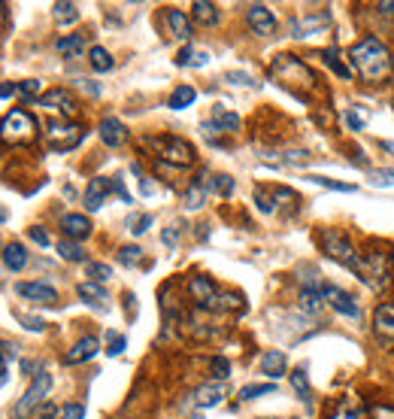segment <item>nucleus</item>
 Listing matches in <instances>:
<instances>
[{
	"mask_svg": "<svg viewBox=\"0 0 394 419\" xmlns=\"http://www.w3.org/2000/svg\"><path fill=\"white\" fill-rule=\"evenodd\" d=\"M349 64L364 82H386L391 73V52L377 36H364L349 49Z\"/></svg>",
	"mask_w": 394,
	"mask_h": 419,
	"instance_id": "f257e3e1",
	"label": "nucleus"
},
{
	"mask_svg": "<svg viewBox=\"0 0 394 419\" xmlns=\"http://www.w3.org/2000/svg\"><path fill=\"white\" fill-rule=\"evenodd\" d=\"M36 137V118L24 109H9V113L0 118V140L3 143H31Z\"/></svg>",
	"mask_w": 394,
	"mask_h": 419,
	"instance_id": "f03ea898",
	"label": "nucleus"
},
{
	"mask_svg": "<svg viewBox=\"0 0 394 419\" xmlns=\"http://www.w3.org/2000/svg\"><path fill=\"white\" fill-rule=\"evenodd\" d=\"M49 392H52V373H45V371L34 373V383L27 386L24 395L18 398V404H15V410H13V416H15V419L34 416L36 410H40V404L45 401V395H49Z\"/></svg>",
	"mask_w": 394,
	"mask_h": 419,
	"instance_id": "7ed1b4c3",
	"label": "nucleus"
},
{
	"mask_svg": "<svg viewBox=\"0 0 394 419\" xmlns=\"http://www.w3.org/2000/svg\"><path fill=\"white\" fill-rule=\"evenodd\" d=\"M146 143H149L152 149L158 152L164 161L176 164V167H188V164L195 161V149H191V143L179 140V137L164 134V137H149V140H146Z\"/></svg>",
	"mask_w": 394,
	"mask_h": 419,
	"instance_id": "20e7f679",
	"label": "nucleus"
},
{
	"mask_svg": "<svg viewBox=\"0 0 394 419\" xmlns=\"http://www.w3.org/2000/svg\"><path fill=\"white\" fill-rule=\"evenodd\" d=\"M45 140H49V149L55 152H70L85 140V131H82V125L73 122H52L49 131H45Z\"/></svg>",
	"mask_w": 394,
	"mask_h": 419,
	"instance_id": "39448f33",
	"label": "nucleus"
},
{
	"mask_svg": "<svg viewBox=\"0 0 394 419\" xmlns=\"http://www.w3.org/2000/svg\"><path fill=\"white\" fill-rule=\"evenodd\" d=\"M355 273H358V277L377 291L388 286V261H386V255L382 252H367Z\"/></svg>",
	"mask_w": 394,
	"mask_h": 419,
	"instance_id": "423d86ee",
	"label": "nucleus"
},
{
	"mask_svg": "<svg viewBox=\"0 0 394 419\" xmlns=\"http://www.w3.org/2000/svg\"><path fill=\"white\" fill-rule=\"evenodd\" d=\"M325 252L331 255L334 261H340L343 268H349V270H358V264H361V255L355 252V246L346 240L343 234H337V231H325Z\"/></svg>",
	"mask_w": 394,
	"mask_h": 419,
	"instance_id": "0eeeda50",
	"label": "nucleus"
},
{
	"mask_svg": "<svg viewBox=\"0 0 394 419\" xmlns=\"http://www.w3.org/2000/svg\"><path fill=\"white\" fill-rule=\"evenodd\" d=\"M328 25H331V13H328V9H322V13L295 15V18H291V22H288V31H291V36H297V40H304V36L322 34Z\"/></svg>",
	"mask_w": 394,
	"mask_h": 419,
	"instance_id": "6e6552de",
	"label": "nucleus"
},
{
	"mask_svg": "<svg viewBox=\"0 0 394 419\" xmlns=\"http://www.w3.org/2000/svg\"><path fill=\"white\" fill-rule=\"evenodd\" d=\"M188 291H191V298H195L200 307H206V310L225 307V304H222L225 298L216 291V286H213V280H209V277H191V282H188Z\"/></svg>",
	"mask_w": 394,
	"mask_h": 419,
	"instance_id": "1a4fd4ad",
	"label": "nucleus"
},
{
	"mask_svg": "<svg viewBox=\"0 0 394 419\" xmlns=\"http://www.w3.org/2000/svg\"><path fill=\"white\" fill-rule=\"evenodd\" d=\"M15 291L24 301H34V304H43V307L58 304V291H55L52 286H45V282H18Z\"/></svg>",
	"mask_w": 394,
	"mask_h": 419,
	"instance_id": "9d476101",
	"label": "nucleus"
},
{
	"mask_svg": "<svg viewBox=\"0 0 394 419\" xmlns=\"http://www.w3.org/2000/svg\"><path fill=\"white\" fill-rule=\"evenodd\" d=\"M43 109H61L64 116H73L76 113V100H73V95L67 88H52V91H45V95H40V100H36Z\"/></svg>",
	"mask_w": 394,
	"mask_h": 419,
	"instance_id": "9b49d317",
	"label": "nucleus"
},
{
	"mask_svg": "<svg viewBox=\"0 0 394 419\" xmlns=\"http://www.w3.org/2000/svg\"><path fill=\"white\" fill-rule=\"evenodd\" d=\"M246 22H249L252 31H255V34H261V36H270L273 31H276V15H273L264 4L249 6V13H246Z\"/></svg>",
	"mask_w": 394,
	"mask_h": 419,
	"instance_id": "f8f14e48",
	"label": "nucleus"
},
{
	"mask_svg": "<svg viewBox=\"0 0 394 419\" xmlns=\"http://www.w3.org/2000/svg\"><path fill=\"white\" fill-rule=\"evenodd\" d=\"M237 128H240V116L231 113V109H225L222 104L213 107V118L204 122L206 134H227V131H237Z\"/></svg>",
	"mask_w": 394,
	"mask_h": 419,
	"instance_id": "ddd939ff",
	"label": "nucleus"
},
{
	"mask_svg": "<svg viewBox=\"0 0 394 419\" xmlns=\"http://www.w3.org/2000/svg\"><path fill=\"white\" fill-rule=\"evenodd\" d=\"M325 291V301L331 304L337 313H343V316H349V319H358V304H355V298L349 295V291H343V289H334V286H322Z\"/></svg>",
	"mask_w": 394,
	"mask_h": 419,
	"instance_id": "4468645a",
	"label": "nucleus"
},
{
	"mask_svg": "<svg viewBox=\"0 0 394 419\" xmlns=\"http://www.w3.org/2000/svg\"><path fill=\"white\" fill-rule=\"evenodd\" d=\"M61 231L67 240H85L91 234V222H88V216H82V213H67L61 219Z\"/></svg>",
	"mask_w": 394,
	"mask_h": 419,
	"instance_id": "2eb2a0df",
	"label": "nucleus"
},
{
	"mask_svg": "<svg viewBox=\"0 0 394 419\" xmlns=\"http://www.w3.org/2000/svg\"><path fill=\"white\" fill-rule=\"evenodd\" d=\"M113 191V179H106V177H94L88 182V188H85V207L94 213V210L104 207V200L106 195Z\"/></svg>",
	"mask_w": 394,
	"mask_h": 419,
	"instance_id": "dca6fc26",
	"label": "nucleus"
},
{
	"mask_svg": "<svg viewBox=\"0 0 394 419\" xmlns=\"http://www.w3.org/2000/svg\"><path fill=\"white\" fill-rule=\"evenodd\" d=\"M325 282H316V280H309L304 289H300V310L304 313H318L325 304V291H322Z\"/></svg>",
	"mask_w": 394,
	"mask_h": 419,
	"instance_id": "f3484780",
	"label": "nucleus"
},
{
	"mask_svg": "<svg viewBox=\"0 0 394 419\" xmlns=\"http://www.w3.org/2000/svg\"><path fill=\"white\" fill-rule=\"evenodd\" d=\"M97 350H100V341L97 337H82V341H76V346L64 355V362L67 364H82V362H91L97 355Z\"/></svg>",
	"mask_w": 394,
	"mask_h": 419,
	"instance_id": "a211bd4d",
	"label": "nucleus"
},
{
	"mask_svg": "<svg viewBox=\"0 0 394 419\" xmlns=\"http://www.w3.org/2000/svg\"><path fill=\"white\" fill-rule=\"evenodd\" d=\"M164 18H167V25H170V34L188 46V40H191V22H188V15L182 13V9H173L170 6L167 13H164Z\"/></svg>",
	"mask_w": 394,
	"mask_h": 419,
	"instance_id": "6ab92c4d",
	"label": "nucleus"
},
{
	"mask_svg": "<svg viewBox=\"0 0 394 419\" xmlns=\"http://www.w3.org/2000/svg\"><path fill=\"white\" fill-rule=\"evenodd\" d=\"M100 140L115 149V146H122V143L127 140V128L118 122V118L109 116V118H104V122H100Z\"/></svg>",
	"mask_w": 394,
	"mask_h": 419,
	"instance_id": "aec40b11",
	"label": "nucleus"
},
{
	"mask_svg": "<svg viewBox=\"0 0 394 419\" xmlns=\"http://www.w3.org/2000/svg\"><path fill=\"white\" fill-rule=\"evenodd\" d=\"M286 371H288V362H286V352L282 350H270L261 355V373H267L270 380H279Z\"/></svg>",
	"mask_w": 394,
	"mask_h": 419,
	"instance_id": "412c9836",
	"label": "nucleus"
},
{
	"mask_svg": "<svg viewBox=\"0 0 394 419\" xmlns=\"http://www.w3.org/2000/svg\"><path fill=\"white\" fill-rule=\"evenodd\" d=\"M373 328H377V334L382 341H394V307L391 304L377 307V313H373Z\"/></svg>",
	"mask_w": 394,
	"mask_h": 419,
	"instance_id": "4be33fe9",
	"label": "nucleus"
},
{
	"mask_svg": "<svg viewBox=\"0 0 394 419\" xmlns=\"http://www.w3.org/2000/svg\"><path fill=\"white\" fill-rule=\"evenodd\" d=\"M222 398H225L222 383H206V386H200L195 392V404L197 407H216V404H222Z\"/></svg>",
	"mask_w": 394,
	"mask_h": 419,
	"instance_id": "5701e85b",
	"label": "nucleus"
},
{
	"mask_svg": "<svg viewBox=\"0 0 394 419\" xmlns=\"http://www.w3.org/2000/svg\"><path fill=\"white\" fill-rule=\"evenodd\" d=\"M206 195H209V188H206V177H197L195 182H191V186L185 188V207L188 210H200L206 204Z\"/></svg>",
	"mask_w": 394,
	"mask_h": 419,
	"instance_id": "b1692460",
	"label": "nucleus"
},
{
	"mask_svg": "<svg viewBox=\"0 0 394 419\" xmlns=\"http://www.w3.org/2000/svg\"><path fill=\"white\" fill-rule=\"evenodd\" d=\"M55 49H58V55H64V58H79L82 49H85V36L67 34V36H61V40L55 43Z\"/></svg>",
	"mask_w": 394,
	"mask_h": 419,
	"instance_id": "393cba45",
	"label": "nucleus"
},
{
	"mask_svg": "<svg viewBox=\"0 0 394 419\" xmlns=\"http://www.w3.org/2000/svg\"><path fill=\"white\" fill-rule=\"evenodd\" d=\"M176 64H179V67H206V64H209V52L195 49V46H185V49H179Z\"/></svg>",
	"mask_w": 394,
	"mask_h": 419,
	"instance_id": "a878e982",
	"label": "nucleus"
},
{
	"mask_svg": "<svg viewBox=\"0 0 394 419\" xmlns=\"http://www.w3.org/2000/svg\"><path fill=\"white\" fill-rule=\"evenodd\" d=\"M76 295L85 301V304H91V307H104L106 289L97 286V282H79V286H76Z\"/></svg>",
	"mask_w": 394,
	"mask_h": 419,
	"instance_id": "bb28decb",
	"label": "nucleus"
},
{
	"mask_svg": "<svg viewBox=\"0 0 394 419\" xmlns=\"http://www.w3.org/2000/svg\"><path fill=\"white\" fill-rule=\"evenodd\" d=\"M191 15H195V22L204 25V27L218 25V6L216 4H204V0H197V4H191Z\"/></svg>",
	"mask_w": 394,
	"mask_h": 419,
	"instance_id": "cd10ccee",
	"label": "nucleus"
},
{
	"mask_svg": "<svg viewBox=\"0 0 394 419\" xmlns=\"http://www.w3.org/2000/svg\"><path fill=\"white\" fill-rule=\"evenodd\" d=\"M206 188L218 198H231L234 195V177H227V173H213V177H206Z\"/></svg>",
	"mask_w": 394,
	"mask_h": 419,
	"instance_id": "c85d7f7f",
	"label": "nucleus"
},
{
	"mask_svg": "<svg viewBox=\"0 0 394 419\" xmlns=\"http://www.w3.org/2000/svg\"><path fill=\"white\" fill-rule=\"evenodd\" d=\"M3 264H6L9 270H15V273L22 270L24 264H27V252H24V246H22V243H9L6 249H3Z\"/></svg>",
	"mask_w": 394,
	"mask_h": 419,
	"instance_id": "c756f323",
	"label": "nucleus"
},
{
	"mask_svg": "<svg viewBox=\"0 0 394 419\" xmlns=\"http://www.w3.org/2000/svg\"><path fill=\"white\" fill-rule=\"evenodd\" d=\"M88 61H91V67H94L97 73H109V70H113V55H109L106 49H104V46H91V49H88Z\"/></svg>",
	"mask_w": 394,
	"mask_h": 419,
	"instance_id": "7c9ffc66",
	"label": "nucleus"
},
{
	"mask_svg": "<svg viewBox=\"0 0 394 419\" xmlns=\"http://www.w3.org/2000/svg\"><path fill=\"white\" fill-rule=\"evenodd\" d=\"M195 97H197V91L191 88V85H179V88H173L167 107H170V109H185V107L195 104Z\"/></svg>",
	"mask_w": 394,
	"mask_h": 419,
	"instance_id": "2f4dec72",
	"label": "nucleus"
},
{
	"mask_svg": "<svg viewBox=\"0 0 394 419\" xmlns=\"http://www.w3.org/2000/svg\"><path fill=\"white\" fill-rule=\"evenodd\" d=\"M52 15H55V22L58 25H70V22H76L79 18V6L70 4V0H61V4L52 6Z\"/></svg>",
	"mask_w": 394,
	"mask_h": 419,
	"instance_id": "473e14b6",
	"label": "nucleus"
},
{
	"mask_svg": "<svg viewBox=\"0 0 394 419\" xmlns=\"http://www.w3.org/2000/svg\"><path fill=\"white\" fill-rule=\"evenodd\" d=\"M58 255L64 261H85V252H82V246L76 243V240H58Z\"/></svg>",
	"mask_w": 394,
	"mask_h": 419,
	"instance_id": "72a5a7b5",
	"label": "nucleus"
},
{
	"mask_svg": "<svg viewBox=\"0 0 394 419\" xmlns=\"http://www.w3.org/2000/svg\"><path fill=\"white\" fill-rule=\"evenodd\" d=\"M85 277H88V282H106L109 277H113V268L109 264H104V261H88L85 264Z\"/></svg>",
	"mask_w": 394,
	"mask_h": 419,
	"instance_id": "f704fd0d",
	"label": "nucleus"
},
{
	"mask_svg": "<svg viewBox=\"0 0 394 419\" xmlns=\"http://www.w3.org/2000/svg\"><path fill=\"white\" fill-rule=\"evenodd\" d=\"M288 377H291V386H295L297 398H300V401H309V377H307V368L291 371Z\"/></svg>",
	"mask_w": 394,
	"mask_h": 419,
	"instance_id": "c9c22d12",
	"label": "nucleus"
},
{
	"mask_svg": "<svg viewBox=\"0 0 394 419\" xmlns=\"http://www.w3.org/2000/svg\"><path fill=\"white\" fill-rule=\"evenodd\" d=\"M273 392H276L273 383H249V386L240 389V401H252V398H258V395H273Z\"/></svg>",
	"mask_w": 394,
	"mask_h": 419,
	"instance_id": "e433bc0d",
	"label": "nucleus"
},
{
	"mask_svg": "<svg viewBox=\"0 0 394 419\" xmlns=\"http://www.w3.org/2000/svg\"><path fill=\"white\" fill-rule=\"evenodd\" d=\"M155 219L149 213H136V216H127V231L131 234H146L152 228Z\"/></svg>",
	"mask_w": 394,
	"mask_h": 419,
	"instance_id": "4c0bfd02",
	"label": "nucleus"
},
{
	"mask_svg": "<svg viewBox=\"0 0 394 419\" xmlns=\"http://www.w3.org/2000/svg\"><path fill=\"white\" fill-rule=\"evenodd\" d=\"M325 64L337 73V76H343V79H349V76H352V70L340 61V55H337V49H328V52H325Z\"/></svg>",
	"mask_w": 394,
	"mask_h": 419,
	"instance_id": "58836bf2",
	"label": "nucleus"
},
{
	"mask_svg": "<svg viewBox=\"0 0 394 419\" xmlns=\"http://www.w3.org/2000/svg\"><path fill=\"white\" fill-rule=\"evenodd\" d=\"M307 179H309V182H316V186L334 188V191H355V186H349V182H337V179H328V177H318V173H309Z\"/></svg>",
	"mask_w": 394,
	"mask_h": 419,
	"instance_id": "ea45409f",
	"label": "nucleus"
},
{
	"mask_svg": "<svg viewBox=\"0 0 394 419\" xmlns=\"http://www.w3.org/2000/svg\"><path fill=\"white\" fill-rule=\"evenodd\" d=\"M328 419H364V416L349 404V401H340V404H337L331 413H328Z\"/></svg>",
	"mask_w": 394,
	"mask_h": 419,
	"instance_id": "a19ab883",
	"label": "nucleus"
},
{
	"mask_svg": "<svg viewBox=\"0 0 394 419\" xmlns=\"http://www.w3.org/2000/svg\"><path fill=\"white\" fill-rule=\"evenodd\" d=\"M209 371H213L216 380H227L231 377V362L222 359V355H216V359H209Z\"/></svg>",
	"mask_w": 394,
	"mask_h": 419,
	"instance_id": "79ce46f5",
	"label": "nucleus"
},
{
	"mask_svg": "<svg viewBox=\"0 0 394 419\" xmlns=\"http://www.w3.org/2000/svg\"><path fill=\"white\" fill-rule=\"evenodd\" d=\"M140 255H143L140 246H122V249H118V261H122L125 268H134V264L140 261Z\"/></svg>",
	"mask_w": 394,
	"mask_h": 419,
	"instance_id": "37998d69",
	"label": "nucleus"
},
{
	"mask_svg": "<svg viewBox=\"0 0 394 419\" xmlns=\"http://www.w3.org/2000/svg\"><path fill=\"white\" fill-rule=\"evenodd\" d=\"M40 88H43L40 79H24V82H18V95L27 97V100H31V97L40 100Z\"/></svg>",
	"mask_w": 394,
	"mask_h": 419,
	"instance_id": "c03bdc74",
	"label": "nucleus"
},
{
	"mask_svg": "<svg viewBox=\"0 0 394 419\" xmlns=\"http://www.w3.org/2000/svg\"><path fill=\"white\" fill-rule=\"evenodd\" d=\"M13 346H6V343H0V386L6 383V373H9V362H13Z\"/></svg>",
	"mask_w": 394,
	"mask_h": 419,
	"instance_id": "a18cd8bd",
	"label": "nucleus"
},
{
	"mask_svg": "<svg viewBox=\"0 0 394 419\" xmlns=\"http://www.w3.org/2000/svg\"><path fill=\"white\" fill-rule=\"evenodd\" d=\"M179 234H182V225H179V222H173V225H167V228L161 231V243L173 249V246L179 243Z\"/></svg>",
	"mask_w": 394,
	"mask_h": 419,
	"instance_id": "49530a36",
	"label": "nucleus"
},
{
	"mask_svg": "<svg viewBox=\"0 0 394 419\" xmlns=\"http://www.w3.org/2000/svg\"><path fill=\"white\" fill-rule=\"evenodd\" d=\"M370 182H373V186H394V167H382V170H377Z\"/></svg>",
	"mask_w": 394,
	"mask_h": 419,
	"instance_id": "de8ad7c7",
	"label": "nucleus"
},
{
	"mask_svg": "<svg viewBox=\"0 0 394 419\" xmlns=\"http://www.w3.org/2000/svg\"><path fill=\"white\" fill-rule=\"evenodd\" d=\"M125 337L122 334H113L109 331V346H106V355H122V350H125Z\"/></svg>",
	"mask_w": 394,
	"mask_h": 419,
	"instance_id": "09e8293b",
	"label": "nucleus"
},
{
	"mask_svg": "<svg viewBox=\"0 0 394 419\" xmlns=\"http://www.w3.org/2000/svg\"><path fill=\"white\" fill-rule=\"evenodd\" d=\"M61 419H85V407L82 404H64Z\"/></svg>",
	"mask_w": 394,
	"mask_h": 419,
	"instance_id": "8fccbe9b",
	"label": "nucleus"
},
{
	"mask_svg": "<svg viewBox=\"0 0 394 419\" xmlns=\"http://www.w3.org/2000/svg\"><path fill=\"white\" fill-rule=\"evenodd\" d=\"M255 204H258V210L261 213H273V198L267 195V191H255Z\"/></svg>",
	"mask_w": 394,
	"mask_h": 419,
	"instance_id": "3c124183",
	"label": "nucleus"
},
{
	"mask_svg": "<svg viewBox=\"0 0 394 419\" xmlns=\"http://www.w3.org/2000/svg\"><path fill=\"white\" fill-rule=\"evenodd\" d=\"M225 79H227V82H234V85H255V79L249 76V73H240V70H231Z\"/></svg>",
	"mask_w": 394,
	"mask_h": 419,
	"instance_id": "603ef678",
	"label": "nucleus"
},
{
	"mask_svg": "<svg viewBox=\"0 0 394 419\" xmlns=\"http://www.w3.org/2000/svg\"><path fill=\"white\" fill-rule=\"evenodd\" d=\"M346 125H349V131H364V116L349 109V113H346Z\"/></svg>",
	"mask_w": 394,
	"mask_h": 419,
	"instance_id": "864d4df0",
	"label": "nucleus"
},
{
	"mask_svg": "<svg viewBox=\"0 0 394 419\" xmlns=\"http://www.w3.org/2000/svg\"><path fill=\"white\" fill-rule=\"evenodd\" d=\"M27 237H31L36 246H49V234H45L43 228H27Z\"/></svg>",
	"mask_w": 394,
	"mask_h": 419,
	"instance_id": "5fc2aeb1",
	"label": "nucleus"
},
{
	"mask_svg": "<svg viewBox=\"0 0 394 419\" xmlns=\"http://www.w3.org/2000/svg\"><path fill=\"white\" fill-rule=\"evenodd\" d=\"M113 191L118 198L125 200V204H131V195H127V188H125V182H122V177H113Z\"/></svg>",
	"mask_w": 394,
	"mask_h": 419,
	"instance_id": "6e6d98bb",
	"label": "nucleus"
},
{
	"mask_svg": "<svg viewBox=\"0 0 394 419\" xmlns=\"http://www.w3.org/2000/svg\"><path fill=\"white\" fill-rule=\"evenodd\" d=\"M13 95H18V82H3V85H0V100L13 97Z\"/></svg>",
	"mask_w": 394,
	"mask_h": 419,
	"instance_id": "4d7b16f0",
	"label": "nucleus"
},
{
	"mask_svg": "<svg viewBox=\"0 0 394 419\" xmlns=\"http://www.w3.org/2000/svg\"><path fill=\"white\" fill-rule=\"evenodd\" d=\"M18 319H22V322H24V328H31V331H40V328L45 325L43 319H36V316H18Z\"/></svg>",
	"mask_w": 394,
	"mask_h": 419,
	"instance_id": "13d9d810",
	"label": "nucleus"
},
{
	"mask_svg": "<svg viewBox=\"0 0 394 419\" xmlns=\"http://www.w3.org/2000/svg\"><path fill=\"white\" fill-rule=\"evenodd\" d=\"M352 161H355V164H361V167H370V161L364 158V152H361V149H355V152H352Z\"/></svg>",
	"mask_w": 394,
	"mask_h": 419,
	"instance_id": "bf43d9fd",
	"label": "nucleus"
},
{
	"mask_svg": "<svg viewBox=\"0 0 394 419\" xmlns=\"http://www.w3.org/2000/svg\"><path fill=\"white\" fill-rule=\"evenodd\" d=\"M52 413H55V407H52V404H45L43 410H36V419H52Z\"/></svg>",
	"mask_w": 394,
	"mask_h": 419,
	"instance_id": "052dcab7",
	"label": "nucleus"
},
{
	"mask_svg": "<svg viewBox=\"0 0 394 419\" xmlns=\"http://www.w3.org/2000/svg\"><path fill=\"white\" fill-rule=\"evenodd\" d=\"M6 219H9V213H6V207H0V225H3Z\"/></svg>",
	"mask_w": 394,
	"mask_h": 419,
	"instance_id": "680f3d73",
	"label": "nucleus"
},
{
	"mask_svg": "<svg viewBox=\"0 0 394 419\" xmlns=\"http://www.w3.org/2000/svg\"><path fill=\"white\" fill-rule=\"evenodd\" d=\"M191 419H204V416H200V413H195V416H191Z\"/></svg>",
	"mask_w": 394,
	"mask_h": 419,
	"instance_id": "e2e57ef3",
	"label": "nucleus"
},
{
	"mask_svg": "<svg viewBox=\"0 0 394 419\" xmlns=\"http://www.w3.org/2000/svg\"><path fill=\"white\" fill-rule=\"evenodd\" d=\"M258 419H276V416H258Z\"/></svg>",
	"mask_w": 394,
	"mask_h": 419,
	"instance_id": "0e129e2a",
	"label": "nucleus"
}]
</instances>
